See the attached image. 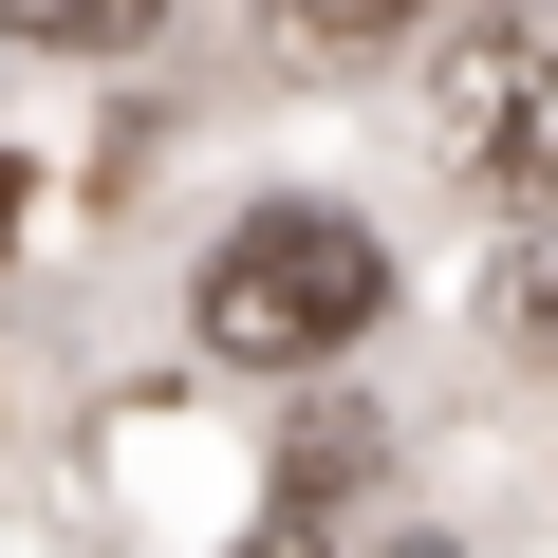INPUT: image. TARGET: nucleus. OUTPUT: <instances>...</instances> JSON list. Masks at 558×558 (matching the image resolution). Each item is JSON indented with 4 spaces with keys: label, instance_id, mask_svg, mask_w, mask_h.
I'll return each mask as SVG.
<instances>
[{
    "label": "nucleus",
    "instance_id": "obj_4",
    "mask_svg": "<svg viewBox=\"0 0 558 558\" xmlns=\"http://www.w3.org/2000/svg\"><path fill=\"white\" fill-rule=\"evenodd\" d=\"M484 186H502L521 223H558V38H539V75H521V112L484 131Z\"/></svg>",
    "mask_w": 558,
    "mask_h": 558
},
{
    "label": "nucleus",
    "instance_id": "obj_2",
    "mask_svg": "<svg viewBox=\"0 0 558 558\" xmlns=\"http://www.w3.org/2000/svg\"><path fill=\"white\" fill-rule=\"evenodd\" d=\"M539 38H558V20H465V38H447V75H428V112H447V149H465V168H484V131L521 112V75H539Z\"/></svg>",
    "mask_w": 558,
    "mask_h": 558
},
{
    "label": "nucleus",
    "instance_id": "obj_5",
    "mask_svg": "<svg viewBox=\"0 0 558 558\" xmlns=\"http://www.w3.org/2000/svg\"><path fill=\"white\" fill-rule=\"evenodd\" d=\"M168 20V0H0V38H38V57H131Z\"/></svg>",
    "mask_w": 558,
    "mask_h": 558
},
{
    "label": "nucleus",
    "instance_id": "obj_9",
    "mask_svg": "<svg viewBox=\"0 0 558 558\" xmlns=\"http://www.w3.org/2000/svg\"><path fill=\"white\" fill-rule=\"evenodd\" d=\"M410 558H447V539H410Z\"/></svg>",
    "mask_w": 558,
    "mask_h": 558
},
{
    "label": "nucleus",
    "instance_id": "obj_6",
    "mask_svg": "<svg viewBox=\"0 0 558 558\" xmlns=\"http://www.w3.org/2000/svg\"><path fill=\"white\" fill-rule=\"evenodd\" d=\"M502 317H521V336H558V223L521 242V299H502Z\"/></svg>",
    "mask_w": 558,
    "mask_h": 558
},
{
    "label": "nucleus",
    "instance_id": "obj_8",
    "mask_svg": "<svg viewBox=\"0 0 558 558\" xmlns=\"http://www.w3.org/2000/svg\"><path fill=\"white\" fill-rule=\"evenodd\" d=\"M0 242H20V168H0Z\"/></svg>",
    "mask_w": 558,
    "mask_h": 558
},
{
    "label": "nucleus",
    "instance_id": "obj_1",
    "mask_svg": "<svg viewBox=\"0 0 558 558\" xmlns=\"http://www.w3.org/2000/svg\"><path fill=\"white\" fill-rule=\"evenodd\" d=\"M373 299H391V260H373L354 205H242L223 260H205V354L223 373H317V354L373 336Z\"/></svg>",
    "mask_w": 558,
    "mask_h": 558
},
{
    "label": "nucleus",
    "instance_id": "obj_3",
    "mask_svg": "<svg viewBox=\"0 0 558 558\" xmlns=\"http://www.w3.org/2000/svg\"><path fill=\"white\" fill-rule=\"evenodd\" d=\"M447 0H260V38L279 57H317V75H354V57H391V38H428Z\"/></svg>",
    "mask_w": 558,
    "mask_h": 558
},
{
    "label": "nucleus",
    "instance_id": "obj_7",
    "mask_svg": "<svg viewBox=\"0 0 558 558\" xmlns=\"http://www.w3.org/2000/svg\"><path fill=\"white\" fill-rule=\"evenodd\" d=\"M242 558H317V539H299V521H279V539H242Z\"/></svg>",
    "mask_w": 558,
    "mask_h": 558
}]
</instances>
